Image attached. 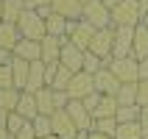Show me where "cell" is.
<instances>
[{"instance_id": "d6a6232c", "label": "cell", "mask_w": 148, "mask_h": 139, "mask_svg": "<svg viewBox=\"0 0 148 139\" xmlns=\"http://www.w3.org/2000/svg\"><path fill=\"white\" fill-rule=\"evenodd\" d=\"M25 123H28V120H23V117L17 114V111H11V114H8V123H6V131H8V136L14 139L17 134H20V128H23Z\"/></svg>"}, {"instance_id": "9c48e42d", "label": "cell", "mask_w": 148, "mask_h": 139, "mask_svg": "<svg viewBox=\"0 0 148 139\" xmlns=\"http://www.w3.org/2000/svg\"><path fill=\"white\" fill-rule=\"evenodd\" d=\"M50 11L64 17L67 22H75L84 17V3L81 0H50Z\"/></svg>"}, {"instance_id": "1f68e13d", "label": "cell", "mask_w": 148, "mask_h": 139, "mask_svg": "<svg viewBox=\"0 0 148 139\" xmlns=\"http://www.w3.org/2000/svg\"><path fill=\"white\" fill-rule=\"evenodd\" d=\"M92 131H95V134H103V136H112V139H115V134H117V120H115V117H109V120H95Z\"/></svg>"}, {"instance_id": "b9f144b4", "label": "cell", "mask_w": 148, "mask_h": 139, "mask_svg": "<svg viewBox=\"0 0 148 139\" xmlns=\"http://www.w3.org/2000/svg\"><path fill=\"white\" fill-rule=\"evenodd\" d=\"M56 70H59V64H45V81H48V86L53 83V75H56Z\"/></svg>"}, {"instance_id": "e0dca14e", "label": "cell", "mask_w": 148, "mask_h": 139, "mask_svg": "<svg viewBox=\"0 0 148 139\" xmlns=\"http://www.w3.org/2000/svg\"><path fill=\"white\" fill-rule=\"evenodd\" d=\"M17 114L23 117V120H28V123H34V120L39 117L36 98H34L31 92H23V95H20V103H17Z\"/></svg>"}, {"instance_id": "f6af8a7d", "label": "cell", "mask_w": 148, "mask_h": 139, "mask_svg": "<svg viewBox=\"0 0 148 139\" xmlns=\"http://www.w3.org/2000/svg\"><path fill=\"white\" fill-rule=\"evenodd\" d=\"M90 139H112V136H103V134H95V131H90Z\"/></svg>"}, {"instance_id": "f546056e", "label": "cell", "mask_w": 148, "mask_h": 139, "mask_svg": "<svg viewBox=\"0 0 148 139\" xmlns=\"http://www.w3.org/2000/svg\"><path fill=\"white\" fill-rule=\"evenodd\" d=\"M34 134H36V139L53 136V123H50V117H45V114L36 117V120H34Z\"/></svg>"}, {"instance_id": "ac0fdd59", "label": "cell", "mask_w": 148, "mask_h": 139, "mask_svg": "<svg viewBox=\"0 0 148 139\" xmlns=\"http://www.w3.org/2000/svg\"><path fill=\"white\" fill-rule=\"evenodd\" d=\"M20 39H23V36H20V31H17V25L0 22V47L3 50H11V53H14V47H17Z\"/></svg>"}, {"instance_id": "e575fe53", "label": "cell", "mask_w": 148, "mask_h": 139, "mask_svg": "<svg viewBox=\"0 0 148 139\" xmlns=\"http://www.w3.org/2000/svg\"><path fill=\"white\" fill-rule=\"evenodd\" d=\"M137 106L140 108L148 106V78L145 81H137Z\"/></svg>"}, {"instance_id": "277c9868", "label": "cell", "mask_w": 148, "mask_h": 139, "mask_svg": "<svg viewBox=\"0 0 148 139\" xmlns=\"http://www.w3.org/2000/svg\"><path fill=\"white\" fill-rule=\"evenodd\" d=\"M81 20H87V22H90L92 28H98V31L112 28V8H109L103 0H90V3L84 6V17Z\"/></svg>"}, {"instance_id": "db71d44e", "label": "cell", "mask_w": 148, "mask_h": 139, "mask_svg": "<svg viewBox=\"0 0 148 139\" xmlns=\"http://www.w3.org/2000/svg\"><path fill=\"white\" fill-rule=\"evenodd\" d=\"M81 3H84V6H87V3H90V0H81Z\"/></svg>"}, {"instance_id": "7402d4cb", "label": "cell", "mask_w": 148, "mask_h": 139, "mask_svg": "<svg viewBox=\"0 0 148 139\" xmlns=\"http://www.w3.org/2000/svg\"><path fill=\"white\" fill-rule=\"evenodd\" d=\"M28 70H31V64H28V61H23V58H14V61H11V75H14V89L25 92V83H28Z\"/></svg>"}, {"instance_id": "d6986e66", "label": "cell", "mask_w": 148, "mask_h": 139, "mask_svg": "<svg viewBox=\"0 0 148 139\" xmlns=\"http://www.w3.org/2000/svg\"><path fill=\"white\" fill-rule=\"evenodd\" d=\"M137 61H143V58H148V28L145 25H137L134 28V53H132Z\"/></svg>"}, {"instance_id": "4316f807", "label": "cell", "mask_w": 148, "mask_h": 139, "mask_svg": "<svg viewBox=\"0 0 148 139\" xmlns=\"http://www.w3.org/2000/svg\"><path fill=\"white\" fill-rule=\"evenodd\" d=\"M115 139H143L140 120H137V123H120V125H117V134H115Z\"/></svg>"}, {"instance_id": "7bdbcfd3", "label": "cell", "mask_w": 148, "mask_h": 139, "mask_svg": "<svg viewBox=\"0 0 148 139\" xmlns=\"http://www.w3.org/2000/svg\"><path fill=\"white\" fill-rule=\"evenodd\" d=\"M148 78V58H143L140 61V81H145Z\"/></svg>"}, {"instance_id": "74e56055", "label": "cell", "mask_w": 148, "mask_h": 139, "mask_svg": "<svg viewBox=\"0 0 148 139\" xmlns=\"http://www.w3.org/2000/svg\"><path fill=\"white\" fill-rule=\"evenodd\" d=\"M25 8L28 11H42V8H50V0H25Z\"/></svg>"}, {"instance_id": "8fae6325", "label": "cell", "mask_w": 148, "mask_h": 139, "mask_svg": "<svg viewBox=\"0 0 148 139\" xmlns=\"http://www.w3.org/2000/svg\"><path fill=\"white\" fill-rule=\"evenodd\" d=\"M50 123H53V136H59V139H75V134H78V128L73 125V120H70V114L64 108L53 111Z\"/></svg>"}, {"instance_id": "3957f363", "label": "cell", "mask_w": 148, "mask_h": 139, "mask_svg": "<svg viewBox=\"0 0 148 139\" xmlns=\"http://www.w3.org/2000/svg\"><path fill=\"white\" fill-rule=\"evenodd\" d=\"M109 73L115 75L120 83H137L140 81V61L134 56H129V58H112L109 61Z\"/></svg>"}, {"instance_id": "7c38bea8", "label": "cell", "mask_w": 148, "mask_h": 139, "mask_svg": "<svg viewBox=\"0 0 148 139\" xmlns=\"http://www.w3.org/2000/svg\"><path fill=\"white\" fill-rule=\"evenodd\" d=\"M59 64L67 67L70 73H81V64H84V50H78L73 42L67 39L62 45V58H59Z\"/></svg>"}, {"instance_id": "603a6c76", "label": "cell", "mask_w": 148, "mask_h": 139, "mask_svg": "<svg viewBox=\"0 0 148 139\" xmlns=\"http://www.w3.org/2000/svg\"><path fill=\"white\" fill-rule=\"evenodd\" d=\"M45 28H48V36H56V39H67V20L59 14H50L45 20Z\"/></svg>"}, {"instance_id": "30bf717a", "label": "cell", "mask_w": 148, "mask_h": 139, "mask_svg": "<svg viewBox=\"0 0 148 139\" xmlns=\"http://www.w3.org/2000/svg\"><path fill=\"white\" fill-rule=\"evenodd\" d=\"M64 111L70 114V120H73V125L78 128V131H92V125H95V117H92L90 111L84 108L81 100H70Z\"/></svg>"}, {"instance_id": "bcb514c9", "label": "cell", "mask_w": 148, "mask_h": 139, "mask_svg": "<svg viewBox=\"0 0 148 139\" xmlns=\"http://www.w3.org/2000/svg\"><path fill=\"white\" fill-rule=\"evenodd\" d=\"M137 3H140V11L145 14V11H148V0H137Z\"/></svg>"}, {"instance_id": "6da1fadb", "label": "cell", "mask_w": 148, "mask_h": 139, "mask_svg": "<svg viewBox=\"0 0 148 139\" xmlns=\"http://www.w3.org/2000/svg\"><path fill=\"white\" fill-rule=\"evenodd\" d=\"M17 31L23 39H31V42H42L48 36V28H45V20H42L36 11H28L25 8V14L17 20Z\"/></svg>"}, {"instance_id": "5bb4252c", "label": "cell", "mask_w": 148, "mask_h": 139, "mask_svg": "<svg viewBox=\"0 0 148 139\" xmlns=\"http://www.w3.org/2000/svg\"><path fill=\"white\" fill-rule=\"evenodd\" d=\"M14 58H23V61H42V45L39 42H31V39H20L14 47Z\"/></svg>"}, {"instance_id": "5b68a950", "label": "cell", "mask_w": 148, "mask_h": 139, "mask_svg": "<svg viewBox=\"0 0 148 139\" xmlns=\"http://www.w3.org/2000/svg\"><path fill=\"white\" fill-rule=\"evenodd\" d=\"M95 31H98V28H92L87 20H75V22H67V39L73 42L78 50H84V53L90 50Z\"/></svg>"}, {"instance_id": "ffe728a7", "label": "cell", "mask_w": 148, "mask_h": 139, "mask_svg": "<svg viewBox=\"0 0 148 139\" xmlns=\"http://www.w3.org/2000/svg\"><path fill=\"white\" fill-rule=\"evenodd\" d=\"M117 98L115 95H101V103H98V108H95V120H109V117H115L117 114Z\"/></svg>"}, {"instance_id": "7dc6e473", "label": "cell", "mask_w": 148, "mask_h": 139, "mask_svg": "<svg viewBox=\"0 0 148 139\" xmlns=\"http://www.w3.org/2000/svg\"><path fill=\"white\" fill-rule=\"evenodd\" d=\"M75 139H90V131H78V134H75Z\"/></svg>"}, {"instance_id": "cb8c5ba5", "label": "cell", "mask_w": 148, "mask_h": 139, "mask_svg": "<svg viewBox=\"0 0 148 139\" xmlns=\"http://www.w3.org/2000/svg\"><path fill=\"white\" fill-rule=\"evenodd\" d=\"M34 98H36V108H39V114L50 117L53 111H56V106H53V89H48V86H45V89H39Z\"/></svg>"}, {"instance_id": "7a4b0ae2", "label": "cell", "mask_w": 148, "mask_h": 139, "mask_svg": "<svg viewBox=\"0 0 148 139\" xmlns=\"http://www.w3.org/2000/svg\"><path fill=\"white\" fill-rule=\"evenodd\" d=\"M143 22V11H140V3L137 0H123L112 8V28L117 25H129V28H137Z\"/></svg>"}, {"instance_id": "f907efd6", "label": "cell", "mask_w": 148, "mask_h": 139, "mask_svg": "<svg viewBox=\"0 0 148 139\" xmlns=\"http://www.w3.org/2000/svg\"><path fill=\"white\" fill-rule=\"evenodd\" d=\"M143 25H145V28H148V11H145V14H143Z\"/></svg>"}, {"instance_id": "ee69618b", "label": "cell", "mask_w": 148, "mask_h": 139, "mask_svg": "<svg viewBox=\"0 0 148 139\" xmlns=\"http://www.w3.org/2000/svg\"><path fill=\"white\" fill-rule=\"evenodd\" d=\"M8 114H11V111H3V108H0V128H6V123H8Z\"/></svg>"}, {"instance_id": "9a60e30c", "label": "cell", "mask_w": 148, "mask_h": 139, "mask_svg": "<svg viewBox=\"0 0 148 139\" xmlns=\"http://www.w3.org/2000/svg\"><path fill=\"white\" fill-rule=\"evenodd\" d=\"M67 39H56V36H45L39 42L42 45V61L45 64H59V58H62V45Z\"/></svg>"}, {"instance_id": "d4e9b609", "label": "cell", "mask_w": 148, "mask_h": 139, "mask_svg": "<svg viewBox=\"0 0 148 139\" xmlns=\"http://www.w3.org/2000/svg\"><path fill=\"white\" fill-rule=\"evenodd\" d=\"M115 98L117 106H137V83H120Z\"/></svg>"}, {"instance_id": "8992f818", "label": "cell", "mask_w": 148, "mask_h": 139, "mask_svg": "<svg viewBox=\"0 0 148 139\" xmlns=\"http://www.w3.org/2000/svg\"><path fill=\"white\" fill-rule=\"evenodd\" d=\"M112 50H115V28L95 31V36H92V45H90V53H95V56H98L103 64H109V61H112Z\"/></svg>"}, {"instance_id": "d590c367", "label": "cell", "mask_w": 148, "mask_h": 139, "mask_svg": "<svg viewBox=\"0 0 148 139\" xmlns=\"http://www.w3.org/2000/svg\"><path fill=\"white\" fill-rule=\"evenodd\" d=\"M81 103H84V108H87L90 114H95V108H98V103H101V95H98V92H92L90 98H84Z\"/></svg>"}, {"instance_id": "c3c4849f", "label": "cell", "mask_w": 148, "mask_h": 139, "mask_svg": "<svg viewBox=\"0 0 148 139\" xmlns=\"http://www.w3.org/2000/svg\"><path fill=\"white\" fill-rule=\"evenodd\" d=\"M103 3H106V6H109V8H115V6H117V3H123V0H103Z\"/></svg>"}, {"instance_id": "60d3db41", "label": "cell", "mask_w": 148, "mask_h": 139, "mask_svg": "<svg viewBox=\"0 0 148 139\" xmlns=\"http://www.w3.org/2000/svg\"><path fill=\"white\" fill-rule=\"evenodd\" d=\"M11 61H14V53L0 47V67H11Z\"/></svg>"}, {"instance_id": "f35d334b", "label": "cell", "mask_w": 148, "mask_h": 139, "mask_svg": "<svg viewBox=\"0 0 148 139\" xmlns=\"http://www.w3.org/2000/svg\"><path fill=\"white\" fill-rule=\"evenodd\" d=\"M14 139H36V134H34V123H25Z\"/></svg>"}, {"instance_id": "f1b7e54d", "label": "cell", "mask_w": 148, "mask_h": 139, "mask_svg": "<svg viewBox=\"0 0 148 139\" xmlns=\"http://www.w3.org/2000/svg\"><path fill=\"white\" fill-rule=\"evenodd\" d=\"M140 111H143L140 106H120L115 120H117V125L120 123H137V120H140Z\"/></svg>"}, {"instance_id": "52a82bcc", "label": "cell", "mask_w": 148, "mask_h": 139, "mask_svg": "<svg viewBox=\"0 0 148 139\" xmlns=\"http://www.w3.org/2000/svg\"><path fill=\"white\" fill-rule=\"evenodd\" d=\"M132 53H134V28L117 25L115 28V50H112V58H129Z\"/></svg>"}, {"instance_id": "f5cc1de1", "label": "cell", "mask_w": 148, "mask_h": 139, "mask_svg": "<svg viewBox=\"0 0 148 139\" xmlns=\"http://www.w3.org/2000/svg\"><path fill=\"white\" fill-rule=\"evenodd\" d=\"M45 139H59V136H45Z\"/></svg>"}, {"instance_id": "2e32d148", "label": "cell", "mask_w": 148, "mask_h": 139, "mask_svg": "<svg viewBox=\"0 0 148 139\" xmlns=\"http://www.w3.org/2000/svg\"><path fill=\"white\" fill-rule=\"evenodd\" d=\"M48 81H45V61H31V70H28V83H25V92L36 95L39 89H45Z\"/></svg>"}, {"instance_id": "4dcf8cb0", "label": "cell", "mask_w": 148, "mask_h": 139, "mask_svg": "<svg viewBox=\"0 0 148 139\" xmlns=\"http://www.w3.org/2000/svg\"><path fill=\"white\" fill-rule=\"evenodd\" d=\"M103 61H101L98 56H95V53H90V50H87V53H84V64H81V73H90V75H95V73H101V70H103Z\"/></svg>"}, {"instance_id": "83f0119b", "label": "cell", "mask_w": 148, "mask_h": 139, "mask_svg": "<svg viewBox=\"0 0 148 139\" xmlns=\"http://www.w3.org/2000/svg\"><path fill=\"white\" fill-rule=\"evenodd\" d=\"M20 95H23V92H17V89H0V108H3V111H17Z\"/></svg>"}, {"instance_id": "ba28073f", "label": "cell", "mask_w": 148, "mask_h": 139, "mask_svg": "<svg viewBox=\"0 0 148 139\" xmlns=\"http://www.w3.org/2000/svg\"><path fill=\"white\" fill-rule=\"evenodd\" d=\"M92 92H95V78H92L90 73H75L70 86H67L70 100H84V98H90Z\"/></svg>"}, {"instance_id": "681fc988", "label": "cell", "mask_w": 148, "mask_h": 139, "mask_svg": "<svg viewBox=\"0 0 148 139\" xmlns=\"http://www.w3.org/2000/svg\"><path fill=\"white\" fill-rule=\"evenodd\" d=\"M0 139H11V136H8V131H6V128H0Z\"/></svg>"}, {"instance_id": "836d02e7", "label": "cell", "mask_w": 148, "mask_h": 139, "mask_svg": "<svg viewBox=\"0 0 148 139\" xmlns=\"http://www.w3.org/2000/svg\"><path fill=\"white\" fill-rule=\"evenodd\" d=\"M0 89H14V75H11V67H0ZM20 92V89H17Z\"/></svg>"}, {"instance_id": "4fadbf2b", "label": "cell", "mask_w": 148, "mask_h": 139, "mask_svg": "<svg viewBox=\"0 0 148 139\" xmlns=\"http://www.w3.org/2000/svg\"><path fill=\"white\" fill-rule=\"evenodd\" d=\"M92 78H95V92H98V95H117L120 81L109 73V67H103V70H101V73H95Z\"/></svg>"}, {"instance_id": "ab89813d", "label": "cell", "mask_w": 148, "mask_h": 139, "mask_svg": "<svg viewBox=\"0 0 148 139\" xmlns=\"http://www.w3.org/2000/svg\"><path fill=\"white\" fill-rule=\"evenodd\" d=\"M140 131H143V139H148V106L140 111Z\"/></svg>"}, {"instance_id": "484cf974", "label": "cell", "mask_w": 148, "mask_h": 139, "mask_svg": "<svg viewBox=\"0 0 148 139\" xmlns=\"http://www.w3.org/2000/svg\"><path fill=\"white\" fill-rule=\"evenodd\" d=\"M73 75H75V73H70L67 67L59 64L56 75H53V83H50L48 89H53V92H67V86H70V81H73Z\"/></svg>"}, {"instance_id": "44dd1931", "label": "cell", "mask_w": 148, "mask_h": 139, "mask_svg": "<svg viewBox=\"0 0 148 139\" xmlns=\"http://www.w3.org/2000/svg\"><path fill=\"white\" fill-rule=\"evenodd\" d=\"M25 14V0H3V22L17 25V20Z\"/></svg>"}, {"instance_id": "816d5d0a", "label": "cell", "mask_w": 148, "mask_h": 139, "mask_svg": "<svg viewBox=\"0 0 148 139\" xmlns=\"http://www.w3.org/2000/svg\"><path fill=\"white\" fill-rule=\"evenodd\" d=\"M0 22H3V0H0Z\"/></svg>"}, {"instance_id": "8d00e7d4", "label": "cell", "mask_w": 148, "mask_h": 139, "mask_svg": "<svg viewBox=\"0 0 148 139\" xmlns=\"http://www.w3.org/2000/svg\"><path fill=\"white\" fill-rule=\"evenodd\" d=\"M67 103H70V95L67 92H53V106H56V111L59 108H67Z\"/></svg>"}]
</instances>
